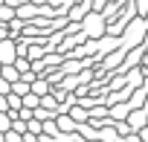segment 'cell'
<instances>
[{
    "label": "cell",
    "instance_id": "6da1fadb",
    "mask_svg": "<svg viewBox=\"0 0 148 142\" xmlns=\"http://www.w3.org/2000/svg\"><path fill=\"white\" fill-rule=\"evenodd\" d=\"M82 35L87 38V41H99V38H105V18L102 15H96V12H87L84 18H82Z\"/></svg>",
    "mask_w": 148,
    "mask_h": 142
},
{
    "label": "cell",
    "instance_id": "7a4b0ae2",
    "mask_svg": "<svg viewBox=\"0 0 148 142\" xmlns=\"http://www.w3.org/2000/svg\"><path fill=\"white\" fill-rule=\"evenodd\" d=\"M145 122H148V116H145L142 110H131V113L125 116V125L131 128V133H136V130H142V128H145Z\"/></svg>",
    "mask_w": 148,
    "mask_h": 142
},
{
    "label": "cell",
    "instance_id": "3957f363",
    "mask_svg": "<svg viewBox=\"0 0 148 142\" xmlns=\"http://www.w3.org/2000/svg\"><path fill=\"white\" fill-rule=\"evenodd\" d=\"M15 58H18L15 55V41L12 38L9 41H0V67H9Z\"/></svg>",
    "mask_w": 148,
    "mask_h": 142
},
{
    "label": "cell",
    "instance_id": "277c9868",
    "mask_svg": "<svg viewBox=\"0 0 148 142\" xmlns=\"http://www.w3.org/2000/svg\"><path fill=\"white\" fill-rule=\"evenodd\" d=\"M52 122H55V128H58V133H76V128H79L76 122H73V119L67 116V113H58V116H55Z\"/></svg>",
    "mask_w": 148,
    "mask_h": 142
},
{
    "label": "cell",
    "instance_id": "5b68a950",
    "mask_svg": "<svg viewBox=\"0 0 148 142\" xmlns=\"http://www.w3.org/2000/svg\"><path fill=\"white\" fill-rule=\"evenodd\" d=\"M67 116H70L73 122H76V125H84V122H87V110H84L82 104H76V102H73V104L67 107Z\"/></svg>",
    "mask_w": 148,
    "mask_h": 142
},
{
    "label": "cell",
    "instance_id": "8992f818",
    "mask_svg": "<svg viewBox=\"0 0 148 142\" xmlns=\"http://www.w3.org/2000/svg\"><path fill=\"white\" fill-rule=\"evenodd\" d=\"M0 79H3L6 84H15V81H18L21 76H18V70H15V67L9 64V67H0Z\"/></svg>",
    "mask_w": 148,
    "mask_h": 142
},
{
    "label": "cell",
    "instance_id": "52a82bcc",
    "mask_svg": "<svg viewBox=\"0 0 148 142\" xmlns=\"http://www.w3.org/2000/svg\"><path fill=\"white\" fill-rule=\"evenodd\" d=\"M38 104H41V99L32 96V93H26V96L21 99V107H23V110H38Z\"/></svg>",
    "mask_w": 148,
    "mask_h": 142
},
{
    "label": "cell",
    "instance_id": "ba28073f",
    "mask_svg": "<svg viewBox=\"0 0 148 142\" xmlns=\"http://www.w3.org/2000/svg\"><path fill=\"white\" fill-rule=\"evenodd\" d=\"M12 67L18 70V76H23V73H29V61H26V58H15V61H12Z\"/></svg>",
    "mask_w": 148,
    "mask_h": 142
},
{
    "label": "cell",
    "instance_id": "9c48e42d",
    "mask_svg": "<svg viewBox=\"0 0 148 142\" xmlns=\"http://www.w3.org/2000/svg\"><path fill=\"white\" fill-rule=\"evenodd\" d=\"M9 20H15V12H12L9 6L0 3V23H9Z\"/></svg>",
    "mask_w": 148,
    "mask_h": 142
},
{
    "label": "cell",
    "instance_id": "30bf717a",
    "mask_svg": "<svg viewBox=\"0 0 148 142\" xmlns=\"http://www.w3.org/2000/svg\"><path fill=\"white\" fill-rule=\"evenodd\" d=\"M12 130V119H9V113H0V133H9Z\"/></svg>",
    "mask_w": 148,
    "mask_h": 142
},
{
    "label": "cell",
    "instance_id": "8fae6325",
    "mask_svg": "<svg viewBox=\"0 0 148 142\" xmlns=\"http://www.w3.org/2000/svg\"><path fill=\"white\" fill-rule=\"evenodd\" d=\"M12 35H9V26L6 23H0V41H9Z\"/></svg>",
    "mask_w": 148,
    "mask_h": 142
},
{
    "label": "cell",
    "instance_id": "7c38bea8",
    "mask_svg": "<svg viewBox=\"0 0 148 142\" xmlns=\"http://www.w3.org/2000/svg\"><path fill=\"white\" fill-rule=\"evenodd\" d=\"M0 96H9V84H6L3 79H0Z\"/></svg>",
    "mask_w": 148,
    "mask_h": 142
},
{
    "label": "cell",
    "instance_id": "4fadbf2b",
    "mask_svg": "<svg viewBox=\"0 0 148 142\" xmlns=\"http://www.w3.org/2000/svg\"><path fill=\"white\" fill-rule=\"evenodd\" d=\"M21 139H23V142H38V136H32V133H23Z\"/></svg>",
    "mask_w": 148,
    "mask_h": 142
}]
</instances>
